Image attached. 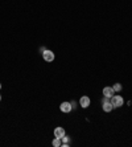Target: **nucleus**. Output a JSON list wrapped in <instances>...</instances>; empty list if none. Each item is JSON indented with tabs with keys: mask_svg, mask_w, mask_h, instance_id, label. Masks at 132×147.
I'll list each match as a JSON object with an SVG mask.
<instances>
[{
	"mask_svg": "<svg viewBox=\"0 0 132 147\" xmlns=\"http://www.w3.org/2000/svg\"><path fill=\"white\" fill-rule=\"evenodd\" d=\"M110 102H111V105L114 107H122L123 103H124V99H123L120 96H112Z\"/></svg>",
	"mask_w": 132,
	"mask_h": 147,
	"instance_id": "f257e3e1",
	"label": "nucleus"
},
{
	"mask_svg": "<svg viewBox=\"0 0 132 147\" xmlns=\"http://www.w3.org/2000/svg\"><path fill=\"white\" fill-rule=\"evenodd\" d=\"M42 58H44L46 62L54 61V53H53L52 51H48V49H45V51L42 52Z\"/></svg>",
	"mask_w": 132,
	"mask_h": 147,
	"instance_id": "f03ea898",
	"label": "nucleus"
},
{
	"mask_svg": "<svg viewBox=\"0 0 132 147\" xmlns=\"http://www.w3.org/2000/svg\"><path fill=\"white\" fill-rule=\"evenodd\" d=\"M60 109H61L62 113H70L73 106H71V102H62L60 105Z\"/></svg>",
	"mask_w": 132,
	"mask_h": 147,
	"instance_id": "7ed1b4c3",
	"label": "nucleus"
},
{
	"mask_svg": "<svg viewBox=\"0 0 132 147\" xmlns=\"http://www.w3.org/2000/svg\"><path fill=\"white\" fill-rule=\"evenodd\" d=\"M79 105H81L83 109L88 107V106H90V98H88L87 96H82L81 99H79Z\"/></svg>",
	"mask_w": 132,
	"mask_h": 147,
	"instance_id": "20e7f679",
	"label": "nucleus"
},
{
	"mask_svg": "<svg viewBox=\"0 0 132 147\" xmlns=\"http://www.w3.org/2000/svg\"><path fill=\"white\" fill-rule=\"evenodd\" d=\"M65 135H66V133H65L64 127H56V130H54V137L56 138H60V139H61V138L65 137Z\"/></svg>",
	"mask_w": 132,
	"mask_h": 147,
	"instance_id": "39448f33",
	"label": "nucleus"
},
{
	"mask_svg": "<svg viewBox=\"0 0 132 147\" xmlns=\"http://www.w3.org/2000/svg\"><path fill=\"white\" fill-rule=\"evenodd\" d=\"M114 93H115L114 92V89H112V88H109V86L103 89V96L107 97V98H111V97L114 96Z\"/></svg>",
	"mask_w": 132,
	"mask_h": 147,
	"instance_id": "423d86ee",
	"label": "nucleus"
},
{
	"mask_svg": "<svg viewBox=\"0 0 132 147\" xmlns=\"http://www.w3.org/2000/svg\"><path fill=\"white\" fill-rule=\"evenodd\" d=\"M112 109H114V106L111 105V102H110V101H107V102H103V111H106V113H110Z\"/></svg>",
	"mask_w": 132,
	"mask_h": 147,
	"instance_id": "0eeeda50",
	"label": "nucleus"
},
{
	"mask_svg": "<svg viewBox=\"0 0 132 147\" xmlns=\"http://www.w3.org/2000/svg\"><path fill=\"white\" fill-rule=\"evenodd\" d=\"M52 144H53L54 147H60V146H62V143L60 142V138H54V140L52 142Z\"/></svg>",
	"mask_w": 132,
	"mask_h": 147,
	"instance_id": "6e6552de",
	"label": "nucleus"
},
{
	"mask_svg": "<svg viewBox=\"0 0 132 147\" xmlns=\"http://www.w3.org/2000/svg\"><path fill=\"white\" fill-rule=\"evenodd\" d=\"M112 89H114V92H120L122 90V85L120 84H115V85L112 86Z\"/></svg>",
	"mask_w": 132,
	"mask_h": 147,
	"instance_id": "1a4fd4ad",
	"label": "nucleus"
},
{
	"mask_svg": "<svg viewBox=\"0 0 132 147\" xmlns=\"http://www.w3.org/2000/svg\"><path fill=\"white\" fill-rule=\"evenodd\" d=\"M0 89H1V84H0Z\"/></svg>",
	"mask_w": 132,
	"mask_h": 147,
	"instance_id": "9d476101",
	"label": "nucleus"
},
{
	"mask_svg": "<svg viewBox=\"0 0 132 147\" xmlns=\"http://www.w3.org/2000/svg\"><path fill=\"white\" fill-rule=\"evenodd\" d=\"M0 101H1V96H0Z\"/></svg>",
	"mask_w": 132,
	"mask_h": 147,
	"instance_id": "9b49d317",
	"label": "nucleus"
}]
</instances>
